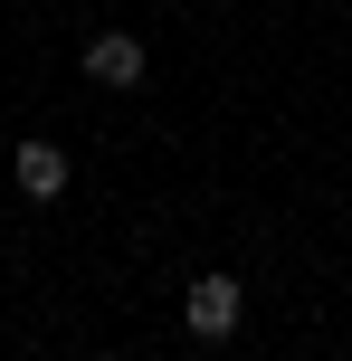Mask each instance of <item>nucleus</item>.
<instances>
[{
  "instance_id": "obj_1",
  "label": "nucleus",
  "mask_w": 352,
  "mask_h": 361,
  "mask_svg": "<svg viewBox=\"0 0 352 361\" xmlns=\"http://www.w3.org/2000/svg\"><path fill=\"white\" fill-rule=\"evenodd\" d=\"M238 314H248V286H238L229 267H210V276H190V286H181V333H190V343H229Z\"/></svg>"
},
{
  "instance_id": "obj_2",
  "label": "nucleus",
  "mask_w": 352,
  "mask_h": 361,
  "mask_svg": "<svg viewBox=\"0 0 352 361\" xmlns=\"http://www.w3.org/2000/svg\"><path fill=\"white\" fill-rule=\"evenodd\" d=\"M143 67H152V57H143L133 29H95L86 38V76H95V86H143Z\"/></svg>"
},
{
  "instance_id": "obj_3",
  "label": "nucleus",
  "mask_w": 352,
  "mask_h": 361,
  "mask_svg": "<svg viewBox=\"0 0 352 361\" xmlns=\"http://www.w3.org/2000/svg\"><path fill=\"white\" fill-rule=\"evenodd\" d=\"M19 190L57 200V190H67V152H57V143H19Z\"/></svg>"
}]
</instances>
